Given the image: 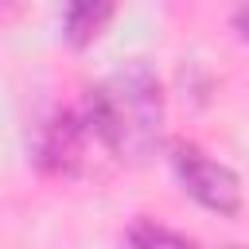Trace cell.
I'll return each mask as SVG.
<instances>
[{"label": "cell", "instance_id": "2", "mask_svg": "<svg viewBox=\"0 0 249 249\" xmlns=\"http://www.w3.org/2000/svg\"><path fill=\"white\" fill-rule=\"evenodd\" d=\"M167 163L171 175L179 179V187L210 214L218 218H237L241 214V179L230 163H222L218 156H210L202 144L175 136L167 140Z\"/></svg>", "mask_w": 249, "mask_h": 249}, {"label": "cell", "instance_id": "3", "mask_svg": "<svg viewBox=\"0 0 249 249\" xmlns=\"http://www.w3.org/2000/svg\"><path fill=\"white\" fill-rule=\"evenodd\" d=\"M89 144H97V140H93V128H89L82 105L54 109L43 121L39 136H35V163H39V171L58 175V179L78 175L82 163H86Z\"/></svg>", "mask_w": 249, "mask_h": 249}, {"label": "cell", "instance_id": "7", "mask_svg": "<svg viewBox=\"0 0 249 249\" xmlns=\"http://www.w3.org/2000/svg\"><path fill=\"white\" fill-rule=\"evenodd\" d=\"M226 249H249V245H226Z\"/></svg>", "mask_w": 249, "mask_h": 249}, {"label": "cell", "instance_id": "4", "mask_svg": "<svg viewBox=\"0 0 249 249\" xmlns=\"http://www.w3.org/2000/svg\"><path fill=\"white\" fill-rule=\"evenodd\" d=\"M109 19H113V4H101V0H74V4L62 8V39L82 51V47H89V43L105 31Z\"/></svg>", "mask_w": 249, "mask_h": 249}, {"label": "cell", "instance_id": "1", "mask_svg": "<svg viewBox=\"0 0 249 249\" xmlns=\"http://www.w3.org/2000/svg\"><path fill=\"white\" fill-rule=\"evenodd\" d=\"M82 113L109 156L144 163L163 132V82L152 62L128 58L82 93Z\"/></svg>", "mask_w": 249, "mask_h": 249}, {"label": "cell", "instance_id": "6", "mask_svg": "<svg viewBox=\"0 0 249 249\" xmlns=\"http://www.w3.org/2000/svg\"><path fill=\"white\" fill-rule=\"evenodd\" d=\"M233 27H237V35L249 43V4H241V8L233 12Z\"/></svg>", "mask_w": 249, "mask_h": 249}, {"label": "cell", "instance_id": "5", "mask_svg": "<svg viewBox=\"0 0 249 249\" xmlns=\"http://www.w3.org/2000/svg\"><path fill=\"white\" fill-rule=\"evenodd\" d=\"M124 241H128V249H202L195 237H187V233H179V230H171L148 214L132 218V226L124 230Z\"/></svg>", "mask_w": 249, "mask_h": 249}]
</instances>
